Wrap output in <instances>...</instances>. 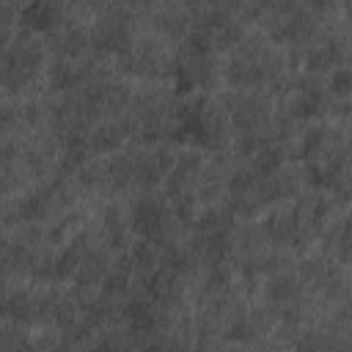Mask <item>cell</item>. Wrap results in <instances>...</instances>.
Instances as JSON below:
<instances>
[{
	"label": "cell",
	"mask_w": 352,
	"mask_h": 352,
	"mask_svg": "<svg viewBox=\"0 0 352 352\" xmlns=\"http://www.w3.org/2000/svg\"><path fill=\"white\" fill-rule=\"evenodd\" d=\"M162 223H165V215H162V207L154 201V199H143L135 204L132 210V229L146 237V242H151L154 237L162 234Z\"/></svg>",
	"instance_id": "6da1fadb"
},
{
	"label": "cell",
	"mask_w": 352,
	"mask_h": 352,
	"mask_svg": "<svg viewBox=\"0 0 352 352\" xmlns=\"http://www.w3.org/2000/svg\"><path fill=\"white\" fill-rule=\"evenodd\" d=\"M58 45H61V53H66V55H77V53L88 45V34H86L83 28H69V31L58 39Z\"/></svg>",
	"instance_id": "8992f818"
},
{
	"label": "cell",
	"mask_w": 352,
	"mask_h": 352,
	"mask_svg": "<svg viewBox=\"0 0 352 352\" xmlns=\"http://www.w3.org/2000/svg\"><path fill=\"white\" fill-rule=\"evenodd\" d=\"M267 294H270L273 300H278V303H286V300L294 294V278H289V275H275V278L270 281V286H267Z\"/></svg>",
	"instance_id": "ba28073f"
},
{
	"label": "cell",
	"mask_w": 352,
	"mask_h": 352,
	"mask_svg": "<svg viewBox=\"0 0 352 352\" xmlns=\"http://www.w3.org/2000/svg\"><path fill=\"white\" fill-rule=\"evenodd\" d=\"M253 325L248 322V319H237V322H231V327H229V338H234V341H248V338H253Z\"/></svg>",
	"instance_id": "8fae6325"
},
{
	"label": "cell",
	"mask_w": 352,
	"mask_h": 352,
	"mask_svg": "<svg viewBox=\"0 0 352 352\" xmlns=\"http://www.w3.org/2000/svg\"><path fill=\"white\" fill-rule=\"evenodd\" d=\"M325 143V129L316 127V129H308L305 138H303V154H316Z\"/></svg>",
	"instance_id": "30bf717a"
},
{
	"label": "cell",
	"mask_w": 352,
	"mask_h": 352,
	"mask_svg": "<svg viewBox=\"0 0 352 352\" xmlns=\"http://www.w3.org/2000/svg\"><path fill=\"white\" fill-rule=\"evenodd\" d=\"M322 105V97L316 88H305L303 94H297V99L292 102V113L294 116H314Z\"/></svg>",
	"instance_id": "5b68a950"
},
{
	"label": "cell",
	"mask_w": 352,
	"mask_h": 352,
	"mask_svg": "<svg viewBox=\"0 0 352 352\" xmlns=\"http://www.w3.org/2000/svg\"><path fill=\"white\" fill-rule=\"evenodd\" d=\"M20 20L25 23V25H31V28H39V31H45V28H53L55 23H58V6H53V3H28L23 12H20Z\"/></svg>",
	"instance_id": "7a4b0ae2"
},
{
	"label": "cell",
	"mask_w": 352,
	"mask_h": 352,
	"mask_svg": "<svg viewBox=\"0 0 352 352\" xmlns=\"http://www.w3.org/2000/svg\"><path fill=\"white\" fill-rule=\"evenodd\" d=\"M278 165H281V151L278 149H262L256 154V173H262L264 179L278 171Z\"/></svg>",
	"instance_id": "52a82bcc"
},
{
	"label": "cell",
	"mask_w": 352,
	"mask_h": 352,
	"mask_svg": "<svg viewBox=\"0 0 352 352\" xmlns=\"http://www.w3.org/2000/svg\"><path fill=\"white\" fill-rule=\"evenodd\" d=\"M47 199H50V196H47L45 190L25 196V199L20 201V218H23V221H36V218H42L45 210H47Z\"/></svg>",
	"instance_id": "277c9868"
},
{
	"label": "cell",
	"mask_w": 352,
	"mask_h": 352,
	"mask_svg": "<svg viewBox=\"0 0 352 352\" xmlns=\"http://www.w3.org/2000/svg\"><path fill=\"white\" fill-rule=\"evenodd\" d=\"M330 88L336 94H349L352 91V69H336L330 75Z\"/></svg>",
	"instance_id": "9c48e42d"
},
{
	"label": "cell",
	"mask_w": 352,
	"mask_h": 352,
	"mask_svg": "<svg viewBox=\"0 0 352 352\" xmlns=\"http://www.w3.org/2000/svg\"><path fill=\"white\" fill-rule=\"evenodd\" d=\"M118 140H121V129L116 124H102L91 132V149L97 151H110L118 146Z\"/></svg>",
	"instance_id": "3957f363"
}]
</instances>
